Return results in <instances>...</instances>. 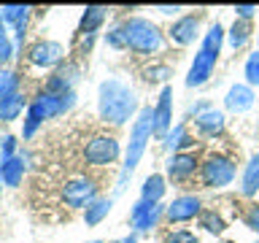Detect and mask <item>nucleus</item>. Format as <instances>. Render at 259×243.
Returning <instances> with one entry per match:
<instances>
[{
	"label": "nucleus",
	"mask_w": 259,
	"mask_h": 243,
	"mask_svg": "<svg viewBox=\"0 0 259 243\" xmlns=\"http://www.w3.org/2000/svg\"><path fill=\"white\" fill-rule=\"evenodd\" d=\"M224 103H227V108H230V111L243 113V111H248L251 105H254V92H251L248 84H235V87H230Z\"/></svg>",
	"instance_id": "dca6fc26"
},
{
	"label": "nucleus",
	"mask_w": 259,
	"mask_h": 243,
	"mask_svg": "<svg viewBox=\"0 0 259 243\" xmlns=\"http://www.w3.org/2000/svg\"><path fill=\"white\" fill-rule=\"evenodd\" d=\"M165 243H200L197 235L189 232V230H173L165 235Z\"/></svg>",
	"instance_id": "7c9ffc66"
},
{
	"label": "nucleus",
	"mask_w": 259,
	"mask_h": 243,
	"mask_svg": "<svg viewBox=\"0 0 259 243\" xmlns=\"http://www.w3.org/2000/svg\"><path fill=\"white\" fill-rule=\"evenodd\" d=\"M246 81H248V87L259 84V52L248 54V60H246Z\"/></svg>",
	"instance_id": "c756f323"
},
{
	"label": "nucleus",
	"mask_w": 259,
	"mask_h": 243,
	"mask_svg": "<svg viewBox=\"0 0 259 243\" xmlns=\"http://www.w3.org/2000/svg\"><path fill=\"white\" fill-rule=\"evenodd\" d=\"M119 157V141L111 135H95L84 149V159L89 165H108Z\"/></svg>",
	"instance_id": "423d86ee"
},
{
	"label": "nucleus",
	"mask_w": 259,
	"mask_h": 243,
	"mask_svg": "<svg viewBox=\"0 0 259 243\" xmlns=\"http://www.w3.org/2000/svg\"><path fill=\"white\" fill-rule=\"evenodd\" d=\"M22 176H24V159L19 157V154H14L11 159L0 162V178H3V184L16 186L22 181Z\"/></svg>",
	"instance_id": "f3484780"
},
{
	"label": "nucleus",
	"mask_w": 259,
	"mask_h": 243,
	"mask_svg": "<svg viewBox=\"0 0 259 243\" xmlns=\"http://www.w3.org/2000/svg\"><path fill=\"white\" fill-rule=\"evenodd\" d=\"M194 170H197V159H194L192 154H186V151L173 154L170 162H167V176L173 178V181H186Z\"/></svg>",
	"instance_id": "4468645a"
},
{
	"label": "nucleus",
	"mask_w": 259,
	"mask_h": 243,
	"mask_svg": "<svg viewBox=\"0 0 259 243\" xmlns=\"http://www.w3.org/2000/svg\"><path fill=\"white\" fill-rule=\"evenodd\" d=\"M173 89L165 87L159 92V100L154 105V135L165 138L167 130H170V122H173Z\"/></svg>",
	"instance_id": "1a4fd4ad"
},
{
	"label": "nucleus",
	"mask_w": 259,
	"mask_h": 243,
	"mask_svg": "<svg viewBox=\"0 0 259 243\" xmlns=\"http://www.w3.org/2000/svg\"><path fill=\"white\" fill-rule=\"evenodd\" d=\"M11 57H14V44H11V38H8V32H6V22L0 19V65H6Z\"/></svg>",
	"instance_id": "cd10ccee"
},
{
	"label": "nucleus",
	"mask_w": 259,
	"mask_h": 243,
	"mask_svg": "<svg viewBox=\"0 0 259 243\" xmlns=\"http://www.w3.org/2000/svg\"><path fill=\"white\" fill-rule=\"evenodd\" d=\"M200 197H194V194H181V197H176L170 206L165 208V216L170 222H189V219L200 216Z\"/></svg>",
	"instance_id": "9d476101"
},
{
	"label": "nucleus",
	"mask_w": 259,
	"mask_h": 243,
	"mask_svg": "<svg viewBox=\"0 0 259 243\" xmlns=\"http://www.w3.org/2000/svg\"><path fill=\"white\" fill-rule=\"evenodd\" d=\"M16 84H19L16 73L0 68V100H6L8 95H14V92H16Z\"/></svg>",
	"instance_id": "bb28decb"
},
{
	"label": "nucleus",
	"mask_w": 259,
	"mask_h": 243,
	"mask_svg": "<svg viewBox=\"0 0 259 243\" xmlns=\"http://www.w3.org/2000/svg\"><path fill=\"white\" fill-rule=\"evenodd\" d=\"M194 127H197L200 135L213 138L224 130V113L216 111V108H202V111L194 113Z\"/></svg>",
	"instance_id": "f8f14e48"
},
{
	"label": "nucleus",
	"mask_w": 259,
	"mask_h": 243,
	"mask_svg": "<svg viewBox=\"0 0 259 243\" xmlns=\"http://www.w3.org/2000/svg\"><path fill=\"white\" fill-rule=\"evenodd\" d=\"M0 11H3V8H0Z\"/></svg>",
	"instance_id": "4c0bfd02"
},
{
	"label": "nucleus",
	"mask_w": 259,
	"mask_h": 243,
	"mask_svg": "<svg viewBox=\"0 0 259 243\" xmlns=\"http://www.w3.org/2000/svg\"><path fill=\"white\" fill-rule=\"evenodd\" d=\"M0 181H3V178H0Z\"/></svg>",
	"instance_id": "58836bf2"
},
{
	"label": "nucleus",
	"mask_w": 259,
	"mask_h": 243,
	"mask_svg": "<svg viewBox=\"0 0 259 243\" xmlns=\"http://www.w3.org/2000/svg\"><path fill=\"white\" fill-rule=\"evenodd\" d=\"M243 222H246L248 230H254V232L259 235V206H251V208L246 211V219H243Z\"/></svg>",
	"instance_id": "f704fd0d"
},
{
	"label": "nucleus",
	"mask_w": 259,
	"mask_h": 243,
	"mask_svg": "<svg viewBox=\"0 0 259 243\" xmlns=\"http://www.w3.org/2000/svg\"><path fill=\"white\" fill-rule=\"evenodd\" d=\"M44 119H46V111H44V105H40V100H32L30 103V108H27V119H24V138H32L35 135V130L44 125Z\"/></svg>",
	"instance_id": "5701e85b"
},
{
	"label": "nucleus",
	"mask_w": 259,
	"mask_h": 243,
	"mask_svg": "<svg viewBox=\"0 0 259 243\" xmlns=\"http://www.w3.org/2000/svg\"><path fill=\"white\" fill-rule=\"evenodd\" d=\"M119 243H138V240H135V235H127V238H121Z\"/></svg>",
	"instance_id": "e433bc0d"
},
{
	"label": "nucleus",
	"mask_w": 259,
	"mask_h": 243,
	"mask_svg": "<svg viewBox=\"0 0 259 243\" xmlns=\"http://www.w3.org/2000/svg\"><path fill=\"white\" fill-rule=\"evenodd\" d=\"M162 211H165V208H162L159 202L138 200L135 208H133V214H130V224H133L135 232H146V230H151V227L157 224V219L162 216Z\"/></svg>",
	"instance_id": "6e6552de"
},
{
	"label": "nucleus",
	"mask_w": 259,
	"mask_h": 243,
	"mask_svg": "<svg viewBox=\"0 0 259 243\" xmlns=\"http://www.w3.org/2000/svg\"><path fill=\"white\" fill-rule=\"evenodd\" d=\"M197 219H200V227H205V230H208V232H213V235H222V232H224V227H227V224H224V219L219 216L216 211H200V216H197Z\"/></svg>",
	"instance_id": "a878e982"
},
{
	"label": "nucleus",
	"mask_w": 259,
	"mask_h": 243,
	"mask_svg": "<svg viewBox=\"0 0 259 243\" xmlns=\"http://www.w3.org/2000/svg\"><path fill=\"white\" fill-rule=\"evenodd\" d=\"M97 108H100L103 122H108V125H124V122L135 113L138 100H135V92L124 84V81L108 78L100 84V89H97Z\"/></svg>",
	"instance_id": "f257e3e1"
},
{
	"label": "nucleus",
	"mask_w": 259,
	"mask_h": 243,
	"mask_svg": "<svg viewBox=\"0 0 259 243\" xmlns=\"http://www.w3.org/2000/svg\"><path fill=\"white\" fill-rule=\"evenodd\" d=\"M111 206H113V200L111 197H95L89 206L84 208V222L89 224V227H95V224H100L105 216H108V211H111Z\"/></svg>",
	"instance_id": "6ab92c4d"
},
{
	"label": "nucleus",
	"mask_w": 259,
	"mask_h": 243,
	"mask_svg": "<svg viewBox=\"0 0 259 243\" xmlns=\"http://www.w3.org/2000/svg\"><path fill=\"white\" fill-rule=\"evenodd\" d=\"M197 27H200V16H181L178 22H173V27H170V38L176 40L178 46H186L192 44L194 35H197Z\"/></svg>",
	"instance_id": "2eb2a0df"
},
{
	"label": "nucleus",
	"mask_w": 259,
	"mask_h": 243,
	"mask_svg": "<svg viewBox=\"0 0 259 243\" xmlns=\"http://www.w3.org/2000/svg\"><path fill=\"white\" fill-rule=\"evenodd\" d=\"M222 40H224V30L222 24H210V30L205 32V38H202V46L200 52L194 54V62L189 68V76H186V87H200L205 84L208 76L213 73L216 68V60H219V52H222Z\"/></svg>",
	"instance_id": "7ed1b4c3"
},
{
	"label": "nucleus",
	"mask_w": 259,
	"mask_h": 243,
	"mask_svg": "<svg viewBox=\"0 0 259 243\" xmlns=\"http://www.w3.org/2000/svg\"><path fill=\"white\" fill-rule=\"evenodd\" d=\"M27 14H30V8H27V6H3V16H0V19H3L6 24H8V22L16 24L19 19H24Z\"/></svg>",
	"instance_id": "c85d7f7f"
},
{
	"label": "nucleus",
	"mask_w": 259,
	"mask_h": 243,
	"mask_svg": "<svg viewBox=\"0 0 259 243\" xmlns=\"http://www.w3.org/2000/svg\"><path fill=\"white\" fill-rule=\"evenodd\" d=\"M121 30H124L127 49H133L135 54H151V52H159L162 49V32L157 30V24H151L143 16L127 19L121 24Z\"/></svg>",
	"instance_id": "20e7f679"
},
{
	"label": "nucleus",
	"mask_w": 259,
	"mask_h": 243,
	"mask_svg": "<svg viewBox=\"0 0 259 243\" xmlns=\"http://www.w3.org/2000/svg\"><path fill=\"white\" fill-rule=\"evenodd\" d=\"M248 38H251V24L243 22V19H235V24L230 27V46L240 49V46H246Z\"/></svg>",
	"instance_id": "b1692460"
},
{
	"label": "nucleus",
	"mask_w": 259,
	"mask_h": 243,
	"mask_svg": "<svg viewBox=\"0 0 259 243\" xmlns=\"http://www.w3.org/2000/svg\"><path fill=\"white\" fill-rule=\"evenodd\" d=\"M240 192L246 194V197H251V194H256V192H259V154H254V157L248 159L246 170H243Z\"/></svg>",
	"instance_id": "a211bd4d"
},
{
	"label": "nucleus",
	"mask_w": 259,
	"mask_h": 243,
	"mask_svg": "<svg viewBox=\"0 0 259 243\" xmlns=\"http://www.w3.org/2000/svg\"><path fill=\"white\" fill-rule=\"evenodd\" d=\"M256 11H259L256 6H235V16H238V19H243V22H248Z\"/></svg>",
	"instance_id": "c9c22d12"
},
{
	"label": "nucleus",
	"mask_w": 259,
	"mask_h": 243,
	"mask_svg": "<svg viewBox=\"0 0 259 243\" xmlns=\"http://www.w3.org/2000/svg\"><path fill=\"white\" fill-rule=\"evenodd\" d=\"M22 108H27L24 95H19V92L8 95L6 100H0V122H14L22 113Z\"/></svg>",
	"instance_id": "aec40b11"
},
{
	"label": "nucleus",
	"mask_w": 259,
	"mask_h": 243,
	"mask_svg": "<svg viewBox=\"0 0 259 243\" xmlns=\"http://www.w3.org/2000/svg\"><path fill=\"white\" fill-rule=\"evenodd\" d=\"M162 194H165V178H162L159 173H154V176L146 178L143 186H141V200H146V202H159Z\"/></svg>",
	"instance_id": "4be33fe9"
},
{
	"label": "nucleus",
	"mask_w": 259,
	"mask_h": 243,
	"mask_svg": "<svg viewBox=\"0 0 259 243\" xmlns=\"http://www.w3.org/2000/svg\"><path fill=\"white\" fill-rule=\"evenodd\" d=\"M154 135V108H141L138 111V119L133 125V133H130V146H127V154H124V165H121V173H119V186L116 189L121 192L130 181V176L135 173L138 162H141L143 151H146V143L151 141Z\"/></svg>",
	"instance_id": "f03ea898"
},
{
	"label": "nucleus",
	"mask_w": 259,
	"mask_h": 243,
	"mask_svg": "<svg viewBox=\"0 0 259 243\" xmlns=\"http://www.w3.org/2000/svg\"><path fill=\"white\" fill-rule=\"evenodd\" d=\"M200 178L205 186H216V189L219 186H227L235 178V165L227 157H222V154H210L200 168Z\"/></svg>",
	"instance_id": "39448f33"
},
{
	"label": "nucleus",
	"mask_w": 259,
	"mask_h": 243,
	"mask_svg": "<svg viewBox=\"0 0 259 243\" xmlns=\"http://www.w3.org/2000/svg\"><path fill=\"white\" fill-rule=\"evenodd\" d=\"M38 100H40V105H44V111H46V119H52V116H60V113H65L68 108H73V103H76V92H65V95L40 92Z\"/></svg>",
	"instance_id": "ddd939ff"
},
{
	"label": "nucleus",
	"mask_w": 259,
	"mask_h": 243,
	"mask_svg": "<svg viewBox=\"0 0 259 243\" xmlns=\"http://www.w3.org/2000/svg\"><path fill=\"white\" fill-rule=\"evenodd\" d=\"M105 40L113 46V49H127V40H124V30L121 27H113L108 35H105Z\"/></svg>",
	"instance_id": "72a5a7b5"
},
{
	"label": "nucleus",
	"mask_w": 259,
	"mask_h": 243,
	"mask_svg": "<svg viewBox=\"0 0 259 243\" xmlns=\"http://www.w3.org/2000/svg\"><path fill=\"white\" fill-rule=\"evenodd\" d=\"M192 143V138L186 135V130H184V125H178V127H173L170 133L165 135V146L167 149H173V154H178L184 149V146H189Z\"/></svg>",
	"instance_id": "393cba45"
},
{
	"label": "nucleus",
	"mask_w": 259,
	"mask_h": 243,
	"mask_svg": "<svg viewBox=\"0 0 259 243\" xmlns=\"http://www.w3.org/2000/svg\"><path fill=\"white\" fill-rule=\"evenodd\" d=\"M30 62L38 65V68H52V65H57L62 60V46L54 44V40H38V44L30 46Z\"/></svg>",
	"instance_id": "9b49d317"
},
{
	"label": "nucleus",
	"mask_w": 259,
	"mask_h": 243,
	"mask_svg": "<svg viewBox=\"0 0 259 243\" xmlns=\"http://www.w3.org/2000/svg\"><path fill=\"white\" fill-rule=\"evenodd\" d=\"M14 149H16V138L14 135H3V138H0V162L11 159L14 157Z\"/></svg>",
	"instance_id": "473e14b6"
},
{
	"label": "nucleus",
	"mask_w": 259,
	"mask_h": 243,
	"mask_svg": "<svg viewBox=\"0 0 259 243\" xmlns=\"http://www.w3.org/2000/svg\"><path fill=\"white\" fill-rule=\"evenodd\" d=\"M95 197H97V186L92 178H73L62 189V200L70 208H87Z\"/></svg>",
	"instance_id": "0eeeda50"
},
{
	"label": "nucleus",
	"mask_w": 259,
	"mask_h": 243,
	"mask_svg": "<svg viewBox=\"0 0 259 243\" xmlns=\"http://www.w3.org/2000/svg\"><path fill=\"white\" fill-rule=\"evenodd\" d=\"M103 19H105V8H103V6H89L87 11H84V16H81V27H78V32H84L87 38L95 35V30L103 24Z\"/></svg>",
	"instance_id": "412c9836"
},
{
	"label": "nucleus",
	"mask_w": 259,
	"mask_h": 243,
	"mask_svg": "<svg viewBox=\"0 0 259 243\" xmlns=\"http://www.w3.org/2000/svg\"><path fill=\"white\" fill-rule=\"evenodd\" d=\"M167 76H173L170 65H151V68H146V78L149 81H165Z\"/></svg>",
	"instance_id": "2f4dec72"
}]
</instances>
